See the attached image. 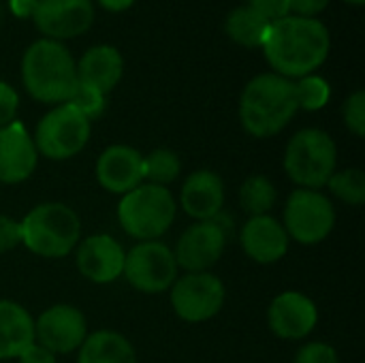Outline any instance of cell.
Listing matches in <instances>:
<instances>
[{"instance_id":"cell-1","label":"cell","mask_w":365,"mask_h":363,"mask_svg":"<svg viewBox=\"0 0 365 363\" xmlns=\"http://www.w3.org/2000/svg\"><path fill=\"white\" fill-rule=\"evenodd\" d=\"M261 47L276 75L299 79L312 75L327 60L331 36L317 17L287 15L269 24Z\"/></svg>"},{"instance_id":"cell-2","label":"cell","mask_w":365,"mask_h":363,"mask_svg":"<svg viewBox=\"0 0 365 363\" xmlns=\"http://www.w3.org/2000/svg\"><path fill=\"white\" fill-rule=\"evenodd\" d=\"M295 81L276 73L250 79L240 98V122L252 137L278 135L297 113Z\"/></svg>"},{"instance_id":"cell-3","label":"cell","mask_w":365,"mask_h":363,"mask_svg":"<svg viewBox=\"0 0 365 363\" xmlns=\"http://www.w3.org/2000/svg\"><path fill=\"white\" fill-rule=\"evenodd\" d=\"M21 79L34 101L56 105L68 103L79 83L71 51L51 39H38L24 51Z\"/></svg>"},{"instance_id":"cell-4","label":"cell","mask_w":365,"mask_h":363,"mask_svg":"<svg viewBox=\"0 0 365 363\" xmlns=\"http://www.w3.org/2000/svg\"><path fill=\"white\" fill-rule=\"evenodd\" d=\"M24 246L45 259H60L75 250L81 235L79 216L64 203H41L19 223Z\"/></svg>"},{"instance_id":"cell-5","label":"cell","mask_w":365,"mask_h":363,"mask_svg":"<svg viewBox=\"0 0 365 363\" xmlns=\"http://www.w3.org/2000/svg\"><path fill=\"white\" fill-rule=\"evenodd\" d=\"M175 199L167 186L139 184L137 188L122 195L118 205V220L122 229L141 242H154L175 220Z\"/></svg>"},{"instance_id":"cell-6","label":"cell","mask_w":365,"mask_h":363,"mask_svg":"<svg viewBox=\"0 0 365 363\" xmlns=\"http://www.w3.org/2000/svg\"><path fill=\"white\" fill-rule=\"evenodd\" d=\"M338 150L334 139L321 128L295 133L284 152V169L299 188L319 190L336 173Z\"/></svg>"},{"instance_id":"cell-7","label":"cell","mask_w":365,"mask_h":363,"mask_svg":"<svg viewBox=\"0 0 365 363\" xmlns=\"http://www.w3.org/2000/svg\"><path fill=\"white\" fill-rule=\"evenodd\" d=\"M90 120L71 103H62L47 111L34 133L36 152L51 160H66L79 154L90 139Z\"/></svg>"},{"instance_id":"cell-8","label":"cell","mask_w":365,"mask_h":363,"mask_svg":"<svg viewBox=\"0 0 365 363\" xmlns=\"http://www.w3.org/2000/svg\"><path fill=\"white\" fill-rule=\"evenodd\" d=\"M336 225V210L331 201L310 188H297L291 193L284 208V231L289 237L304 246L321 244Z\"/></svg>"},{"instance_id":"cell-9","label":"cell","mask_w":365,"mask_h":363,"mask_svg":"<svg viewBox=\"0 0 365 363\" xmlns=\"http://www.w3.org/2000/svg\"><path fill=\"white\" fill-rule=\"evenodd\" d=\"M122 276L133 289L154 295L171 289L178 278V263L169 246L160 242H141L126 255Z\"/></svg>"},{"instance_id":"cell-10","label":"cell","mask_w":365,"mask_h":363,"mask_svg":"<svg viewBox=\"0 0 365 363\" xmlns=\"http://www.w3.org/2000/svg\"><path fill=\"white\" fill-rule=\"evenodd\" d=\"M225 285L210 272L186 274L171 285V306L186 323L214 319L225 306Z\"/></svg>"},{"instance_id":"cell-11","label":"cell","mask_w":365,"mask_h":363,"mask_svg":"<svg viewBox=\"0 0 365 363\" xmlns=\"http://www.w3.org/2000/svg\"><path fill=\"white\" fill-rule=\"evenodd\" d=\"M32 19L51 41L75 39L92 26L94 4L92 0H36Z\"/></svg>"},{"instance_id":"cell-12","label":"cell","mask_w":365,"mask_h":363,"mask_svg":"<svg viewBox=\"0 0 365 363\" xmlns=\"http://www.w3.org/2000/svg\"><path fill=\"white\" fill-rule=\"evenodd\" d=\"M86 336V319L75 306H51L34 321V342L38 340V344L53 355L73 353L83 344Z\"/></svg>"},{"instance_id":"cell-13","label":"cell","mask_w":365,"mask_h":363,"mask_svg":"<svg viewBox=\"0 0 365 363\" xmlns=\"http://www.w3.org/2000/svg\"><path fill=\"white\" fill-rule=\"evenodd\" d=\"M227 240V233L214 220H201L188 227L173 252L178 267H184L188 274L207 272L222 257Z\"/></svg>"},{"instance_id":"cell-14","label":"cell","mask_w":365,"mask_h":363,"mask_svg":"<svg viewBox=\"0 0 365 363\" xmlns=\"http://www.w3.org/2000/svg\"><path fill=\"white\" fill-rule=\"evenodd\" d=\"M267 321L272 332L282 340H299L312 334L319 323L317 304L297 291L280 293L267 310Z\"/></svg>"},{"instance_id":"cell-15","label":"cell","mask_w":365,"mask_h":363,"mask_svg":"<svg viewBox=\"0 0 365 363\" xmlns=\"http://www.w3.org/2000/svg\"><path fill=\"white\" fill-rule=\"evenodd\" d=\"M124 248L109 235H90L77 246V270L83 278L96 285L113 282L124 272Z\"/></svg>"},{"instance_id":"cell-16","label":"cell","mask_w":365,"mask_h":363,"mask_svg":"<svg viewBox=\"0 0 365 363\" xmlns=\"http://www.w3.org/2000/svg\"><path fill=\"white\" fill-rule=\"evenodd\" d=\"M38 152L21 122L0 128V182L19 184L36 169Z\"/></svg>"},{"instance_id":"cell-17","label":"cell","mask_w":365,"mask_h":363,"mask_svg":"<svg viewBox=\"0 0 365 363\" xmlns=\"http://www.w3.org/2000/svg\"><path fill=\"white\" fill-rule=\"evenodd\" d=\"M96 178L105 190L126 195L143 182V156L130 145H109L96 160Z\"/></svg>"},{"instance_id":"cell-18","label":"cell","mask_w":365,"mask_h":363,"mask_svg":"<svg viewBox=\"0 0 365 363\" xmlns=\"http://www.w3.org/2000/svg\"><path fill=\"white\" fill-rule=\"evenodd\" d=\"M240 242L244 252L263 265L280 261L289 250V235L284 227L269 214L250 216L240 233Z\"/></svg>"},{"instance_id":"cell-19","label":"cell","mask_w":365,"mask_h":363,"mask_svg":"<svg viewBox=\"0 0 365 363\" xmlns=\"http://www.w3.org/2000/svg\"><path fill=\"white\" fill-rule=\"evenodd\" d=\"M180 203L184 212L197 223L212 220L216 214L222 212V203H225V184L220 175L210 169L190 173L182 186Z\"/></svg>"},{"instance_id":"cell-20","label":"cell","mask_w":365,"mask_h":363,"mask_svg":"<svg viewBox=\"0 0 365 363\" xmlns=\"http://www.w3.org/2000/svg\"><path fill=\"white\" fill-rule=\"evenodd\" d=\"M75 68H77L79 83L94 88L101 94H107L120 83L122 73H124V60L115 47L96 45V47H90L79 58Z\"/></svg>"},{"instance_id":"cell-21","label":"cell","mask_w":365,"mask_h":363,"mask_svg":"<svg viewBox=\"0 0 365 363\" xmlns=\"http://www.w3.org/2000/svg\"><path fill=\"white\" fill-rule=\"evenodd\" d=\"M34 342V321L15 302H0V359H17Z\"/></svg>"},{"instance_id":"cell-22","label":"cell","mask_w":365,"mask_h":363,"mask_svg":"<svg viewBox=\"0 0 365 363\" xmlns=\"http://www.w3.org/2000/svg\"><path fill=\"white\" fill-rule=\"evenodd\" d=\"M77 363H137L133 344L118 332L98 329L86 336Z\"/></svg>"},{"instance_id":"cell-23","label":"cell","mask_w":365,"mask_h":363,"mask_svg":"<svg viewBox=\"0 0 365 363\" xmlns=\"http://www.w3.org/2000/svg\"><path fill=\"white\" fill-rule=\"evenodd\" d=\"M269 24L272 21H267L255 9H250L248 4H244V6H237L235 11H231V15L227 17L225 30H227V34L237 45H244V47H261Z\"/></svg>"},{"instance_id":"cell-24","label":"cell","mask_w":365,"mask_h":363,"mask_svg":"<svg viewBox=\"0 0 365 363\" xmlns=\"http://www.w3.org/2000/svg\"><path fill=\"white\" fill-rule=\"evenodd\" d=\"M276 186L265 175H250L240 188V203L250 216H263L276 205Z\"/></svg>"},{"instance_id":"cell-25","label":"cell","mask_w":365,"mask_h":363,"mask_svg":"<svg viewBox=\"0 0 365 363\" xmlns=\"http://www.w3.org/2000/svg\"><path fill=\"white\" fill-rule=\"evenodd\" d=\"M180 158L171 150H154L143 158V180H150V184L167 186L180 175Z\"/></svg>"},{"instance_id":"cell-26","label":"cell","mask_w":365,"mask_h":363,"mask_svg":"<svg viewBox=\"0 0 365 363\" xmlns=\"http://www.w3.org/2000/svg\"><path fill=\"white\" fill-rule=\"evenodd\" d=\"M327 188L349 205H361L365 201V175L361 169H344L329 178Z\"/></svg>"},{"instance_id":"cell-27","label":"cell","mask_w":365,"mask_h":363,"mask_svg":"<svg viewBox=\"0 0 365 363\" xmlns=\"http://www.w3.org/2000/svg\"><path fill=\"white\" fill-rule=\"evenodd\" d=\"M295 96H297V107L306 111H319L327 105L331 96L329 83L319 77V75H306L295 81Z\"/></svg>"},{"instance_id":"cell-28","label":"cell","mask_w":365,"mask_h":363,"mask_svg":"<svg viewBox=\"0 0 365 363\" xmlns=\"http://www.w3.org/2000/svg\"><path fill=\"white\" fill-rule=\"evenodd\" d=\"M68 103L81 116H86L90 122L96 120L105 111V94H101L98 90L90 88V86H83V83H77V90H75V94L71 96Z\"/></svg>"},{"instance_id":"cell-29","label":"cell","mask_w":365,"mask_h":363,"mask_svg":"<svg viewBox=\"0 0 365 363\" xmlns=\"http://www.w3.org/2000/svg\"><path fill=\"white\" fill-rule=\"evenodd\" d=\"M344 124L346 128L357 135V137H364L365 135V92L364 90H357L353 92L346 103H344Z\"/></svg>"},{"instance_id":"cell-30","label":"cell","mask_w":365,"mask_h":363,"mask_svg":"<svg viewBox=\"0 0 365 363\" xmlns=\"http://www.w3.org/2000/svg\"><path fill=\"white\" fill-rule=\"evenodd\" d=\"M295 363H338V353L325 342H310L297 351Z\"/></svg>"},{"instance_id":"cell-31","label":"cell","mask_w":365,"mask_h":363,"mask_svg":"<svg viewBox=\"0 0 365 363\" xmlns=\"http://www.w3.org/2000/svg\"><path fill=\"white\" fill-rule=\"evenodd\" d=\"M17 107H19L17 92L9 83L0 81V128L2 126H9L11 122H15Z\"/></svg>"},{"instance_id":"cell-32","label":"cell","mask_w":365,"mask_h":363,"mask_svg":"<svg viewBox=\"0 0 365 363\" xmlns=\"http://www.w3.org/2000/svg\"><path fill=\"white\" fill-rule=\"evenodd\" d=\"M248 6L255 9L259 15H263L267 21H276V19H282V17L291 15L289 0H250Z\"/></svg>"},{"instance_id":"cell-33","label":"cell","mask_w":365,"mask_h":363,"mask_svg":"<svg viewBox=\"0 0 365 363\" xmlns=\"http://www.w3.org/2000/svg\"><path fill=\"white\" fill-rule=\"evenodd\" d=\"M17 244H21L19 223L13 220L11 216H2L0 214V255L13 250Z\"/></svg>"},{"instance_id":"cell-34","label":"cell","mask_w":365,"mask_h":363,"mask_svg":"<svg viewBox=\"0 0 365 363\" xmlns=\"http://www.w3.org/2000/svg\"><path fill=\"white\" fill-rule=\"evenodd\" d=\"M329 0H289V11L297 17H317L327 9Z\"/></svg>"},{"instance_id":"cell-35","label":"cell","mask_w":365,"mask_h":363,"mask_svg":"<svg viewBox=\"0 0 365 363\" xmlns=\"http://www.w3.org/2000/svg\"><path fill=\"white\" fill-rule=\"evenodd\" d=\"M17 359L19 363H58L56 355L51 351H47L45 347H41L38 342H32Z\"/></svg>"},{"instance_id":"cell-36","label":"cell","mask_w":365,"mask_h":363,"mask_svg":"<svg viewBox=\"0 0 365 363\" xmlns=\"http://www.w3.org/2000/svg\"><path fill=\"white\" fill-rule=\"evenodd\" d=\"M13 15L17 17H32V11L36 6V0H9Z\"/></svg>"},{"instance_id":"cell-37","label":"cell","mask_w":365,"mask_h":363,"mask_svg":"<svg viewBox=\"0 0 365 363\" xmlns=\"http://www.w3.org/2000/svg\"><path fill=\"white\" fill-rule=\"evenodd\" d=\"M135 0H98V4L105 9V11H111V13H122L126 9L133 6Z\"/></svg>"},{"instance_id":"cell-38","label":"cell","mask_w":365,"mask_h":363,"mask_svg":"<svg viewBox=\"0 0 365 363\" xmlns=\"http://www.w3.org/2000/svg\"><path fill=\"white\" fill-rule=\"evenodd\" d=\"M344 2H349V4H357V6H359V4H364L365 0H344Z\"/></svg>"},{"instance_id":"cell-39","label":"cell","mask_w":365,"mask_h":363,"mask_svg":"<svg viewBox=\"0 0 365 363\" xmlns=\"http://www.w3.org/2000/svg\"><path fill=\"white\" fill-rule=\"evenodd\" d=\"M0 13H2V6H0Z\"/></svg>"}]
</instances>
